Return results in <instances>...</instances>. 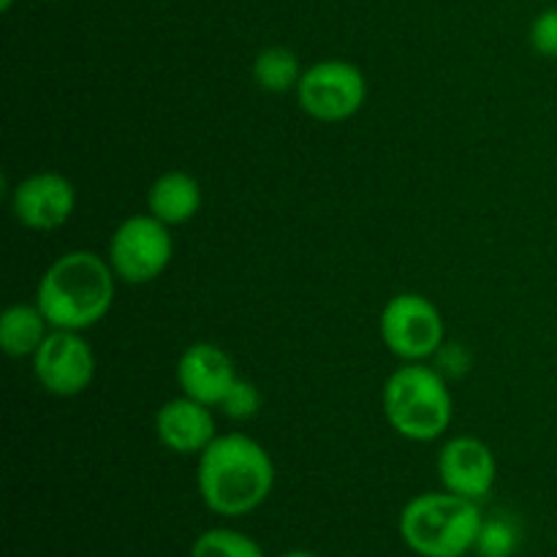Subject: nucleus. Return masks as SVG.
<instances>
[{"label":"nucleus","instance_id":"obj_3","mask_svg":"<svg viewBox=\"0 0 557 557\" xmlns=\"http://www.w3.org/2000/svg\"><path fill=\"white\" fill-rule=\"evenodd\" d=\"M484 517L479 504L462 495L422 493L400 511V536L419 557H466L476 549Z\"/></svg>","mask_w":557,"mask_h":557},{"label":"nucleus","instance_id":"obj_6","mask_svg":"<svg viewBox=\"0 0 557 557\" xmlns=\"http://www.w3.org/2000/svg\"><path fill=\"white\" fill-rule=\"evenodd\" d=\"M381 341L386 351L395 354L403 362H424L435 357L444 346V315L422 294H395L384 305L379 319Z\"/></svg>","mask_w":557,"mask_h":557},{"label":"nucleus","instance_id":"obj_10","mask_svg":"<svg viewBox=\"0 0 557 557\" xmlns=\"http://www.w3.org/2000/svg\"><path fill=\"white\" fill-rule=\"evenodd\" d=\"M438 476L444 490L479 504L493 493L495 479H498V460L484 441L473 435H457L441 449Z\"/></svg>","mask_w":557,"mask_h":557},{"label":"nucleus","instance_id":"obj_7","mask_svg":"<svg viewBox=\"0 0 557 557\" xmlns=\"http://www.w3.org/2000/svg\"><path fill=\"white\" fill-rule=\"evenodd\" d=\"M297 101L305 114L319 123L351 120L368 101V79L348 60H319L308 65L297 85Z\"/></svg>","mask_w":557,"mask_h":557},{"label":"nucleus","instance_id":"obj_8","mask_svg":"<svg viewBox=\"0 0 557 557\" xmlns=\"http://www.w3.org/2000/svg\"><path fill=\"white\" fill-rule=\"evenodd\" d=\"M33 375L49 395L76 397L96 379V354L82 332L52 330L33 354Z\"/></svg>","mask_w":557,"mask_h":557},{"label":"nucleus","instance_id":"obj_21","mask_svg":"<svg viewBox=\"0 0 557 557\" xmlns=\"http://www.w3.org/2000/svg\"><path fill=\"white\" fill-rule=\"evenodd\" d=\"M14 3H16V0H0V9L11 11V5H14Z\"/></svg>","mask_w":557,"mask_h":557},{"label":"nucleus","instance_id":"obj_4","mask_svg":"<svg viewBox=\"0 0 557 557\" xmlns=\"http://www.w3.org/2000/svg\"><path fill=\"white\" fill-rule=\"evenodd\" d=\"M381 406L389 428L417 444L441 438L455 419L449 384L438 370L422 362H406L386 379Z\"/></svg>","mask_w":557,"mask_h":557},{"label":"nucleus","instance_id":"obj_13","mask_svg":"<svg viewBox=\"0 0 557 557\" xmlns=\"http://www.w3.org/2000/svg\"><path fill=\"white\" fill-rule=\"evenodd\" d=\"M201 210V185L188 172H163L147 190V212L166 226H183Z\"/></svg>","mask_w":557,"mask_h":557},{"label":"nucleus","instance_id":"obj_9","mask_svg":"<svg viewBox=\"0 0 557 557\" xmlns=\"http://www.w3.org/2000/svg\"><path fill=\"white\" fill-rule=\"evenodd\" d=\"M76 210V188L65 174L36 172L11 190V212L30 232H54Z\"/></svg>","mask_w":557,"mask_h":557},{"label":"nucleus","instance_id":"obj_20","mask_svg":"<svg viewBox=\"0 0 557 557\" xmlns=\"http://www.w3.org/2000/svg\"><path fill=\"white\" fill-rule=\"evenodd\" d=\"M281 557H319L315 553H308V549H292V553L281 555Z\"/></svg>","mask_w":557,"mask_h":557},{"label":"nucleus","instance_id":"obj_5","mask_svg":"<svg viewBox=\"0 0 557 557\" xmlns=\"http://www.w3.org/2000/svg\"><path fill=\"white\" fill-rule=\"evenodd\" d=\"M172 226L158 221L156 215H131L114 228L109 239V264L117 281L131 286H145L161 277L172 264L174 237Z\"/></svg>","mask_w":557,"mask_h":557},{"label":"nucleus","instance_id":"obj_11","mask_svg":"<svg viewBox=\"0 0 557 557\" xmlns=\"http://www.w3.org/2000/svg\"><path fill=\"white\" fill-rule=\"evenodd\" d=\"M156 435L163 449L190 457L201 455L221 433H218L212 406H205L188 395H180L158 408Z\"/></svg>","mask_w":557,"mask_h":557},{"label":"nucleus","instance_id":"obj_16","mask_svg":"<svg viewBox=\"0 0 557 557\" xmlns=\"http://www.w3.org/2000/svg\"><path fill=\"white\" fill-rule=\"evenodd\" d=\"M190 557H264L259 544L232 528L205 531L190 547Z\"/></svg>","mask_w":557,"mask_h":557},{"label":"nucleus","instance_id":"obj_19","mask_svg":"<svg viewBox=\"0 0 557 557\" xmlns=\"http://www.w3.org/2000/svg\"><path fill=\"white\" fill-rule=\"evenodd\" d=\"M531 47L542 58L557 60V5L542 11L531 25Z\"/></svg>","mask_w":557,"mask_h":557},{"label":"nucleus","instance_id":"obj_18","mask_svg":"<svg viewBox=\"0 0 557 557\" xmlns=\"http://www.w3.org/2000/svg\"><path fill=\"white\" fill-rule=\"evenodd\" d=\"M517 544H520V533L515 525L504 520L484 522L482 533H479L476 553L482 557H511Z\"/></svg>","mask_w":557,"mask_h":557},{"label":"nucleus","instance_id":"obj_2","mask_svg":"<svg viewBox=\"0 0 557 557\" xmlns=\"http://www.w3.org/2000/svg\"><path fill=\"white\" fill-rule=\"evenodd\" d=\"M112 264L92 250H69L47 267L36 286V305L52 330L85 332L107 319L114 302Z\"/></svg>","mask_w":557,"mask_h":557},{"label":"nucleus","instance_id":"obj_17","mask_svg":"<svg viewBox=\"0 0 557 557\" xmlns=\"http://www.w3.org/2000/svg\"><path fill=\"white\" fill-rule=\"evenodd\" d=\"M218 408H221L228 419H234V422H248V419H253L256 413L261 411L259 386H256L253 381H248L239 375Z\"/></svg>","mask_w":557,"mask_h":557},{"label":"nucleus","instance_id":"obj_14","mask_svg":"<svg viewBox=\"0 0 557 557\" xmlns=\"http://www.w3.org/2000/svg\"><path fill=\"white\" fill-rule=\"evenodd\" d=\"M49 332H52V326L44 319L41 308L36 302L9 305L0 315V348L11 359H33V354L41 348Z\"/></svg>","mask_w":557,"mask_h":557},{"label":"nucleus","instance_id":"obj_1","mask_svg":"<svg viewBox=\"0 0 557 557\" xmlns=\"http://www.w3.org/2000/svg\"><path fill=\"white\" fill-rule=\"evenodd\" d=\"M196 487L212 515L245 517L270 498L275 487V462L250 435H218L199 455Z\"/></svg>","mask_w":557,"mask_h":557},{"label":"nucleus","instance_id":"obj_12","mask_svg":"<svg viewBox=\"0 0 557 557\" xmlns=\"http://www.w3.org/2000/svg\"><path fill=\"white\" fill-rule=\"evenodd\" d=\"M234 359L215 343H194L183 351L177 362V384L183 395L218 408L232 384L237 381Z\"/></svg>","mask_w":557,"mask_h":557},{"label":"nucleus","instance_id":"obj_15","mask_svg":"<svg viewBox=\"0 0 557 557\" xmlns=\"http://www.w3.org/2000/svg\"><path fill=\"white\" fill-rule=\"evenodd\" d=\"M253 82L267 92H288L297 90L305 69L299 63L297 52L288 47H267L261 49L250 65Z\"/></svg>","mask_w":557,"mask_h":557}]
</instances>
